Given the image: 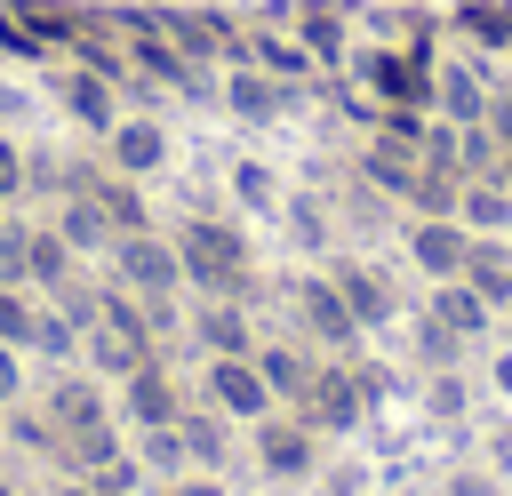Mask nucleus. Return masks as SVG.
I'll list each match as a JSON object with an SVG mask.
<instances>
[{
	"instance_id": "obj_16",
	"label": "nucleus",
	"mask_w": 512,
	"mask_h": 496,
	"mask_svg": "<svg viewBox=\"0 0 512 496\" xmlns=\"http://www.w3.org/2000/svg\"><path fill=\"white\" fill-rule=\"evenodd\" d=\"M264 456H272L280 472H296V464H304V440H296V432H264Z\"/></svg>"
},
{
	"instance_id": "obj_15",
	"label": "nucleus",
	"mask_w": 512,
	"mask_h": 496,
	"mask_svg": "<svg viewBox=\"0 0 512 496\" xmlns=\"http://www.w3.org/2000/svg\"><path fill=\"white\" fill-rule=\"evenodd\" d=\"M464 216H472V224H504V192H496V184L464 192Z\"/></svg>"
},
{
	"instance_id": "obj_25",
	"label": "nucleus",
	"mask_w": 512,
	"mask_h": 496,
	"mask_svg": "<svg viewBox=\"0 0 512 496\" xmlns=\"http://www.w3.org/2000/svg\"><path fill=\"white\" fill-rule=\"evenodd\" d=\"M496 176H504V192H512V144H504V160H496Z\"/></svg>"
},
{
	"instance_id": "obj_1",
	"label": "nucleus",
	"mask_w": 512,
	"mask_h": 496,
	"mask_svg": "<svg viewBox=\"0 0 512 496\" xmlns=\"http://www.w3.org/2000/svg\"><path fill=\"white\" fill-rule=\"evenodd\" d=\"M56 96H64V112H72L80 128H104V136H112V120H120V80H104V72H88V64H56Z\"/></svg>"
},
{
	"instance_id": "obj_13",
	"label": "nucleus",
	"mask_w": 512,
	"mask_h": 496,
	"mask_svg": "<svg viewBox=\"0 0 512 496\" xmlns=\"http://www.w3.org/2000/svg\"><path fill=\"white\" fill-rule=\"evenodd\" d=\"M304 48H312V64H336V56H344V24H336V8H304Z\"/></svg>"
},
{
	"instance_id": "obj_14",
	"label": "nucleus",
	"mask_w": 512,
	"mask_h": 496,
	"mask_svg": "<svg viewBox=\"0 0 512 496\" xmlns=\"http://www.w3.org/2000/svg\"><path fill=\"white\" fill-rule=\"evenodd\" d=\"M344 296H352V312H360V320H376V312H392V296H384V288H376L368 272H344Z\"/></svg>"
},
{
	"instance_id": "obj_7",
	"label": "nucleus",
	"mask_w": 512,
	"mask_h": 496,
	"mask_svg": "<svg viewBox=\"0 0 512 496\" xmlns=\"http://www.w3.org/2000/svg\"><path fill=\"white\" fill-rule=\"evenodd\" d=\"M40 48H56V40H72V24H80V8H64V0H0Z\"/></svg>"
},
{
	"instance_id": "obj_12",
	"label": "nucleus",
	"mask_w": 512,
	"mask_h": 496,
	"mask_svg": "<svg viewBox=\"0 0 512 496\" xmlns=\"http://www.w3.org/2000/svg\"><path fill=\"white\" fill-rule=\"evenodd\" d=\"M120 264H128L144 288H168V280H176V256H168L160 240H128V248H120Z\"/></svg>"
},
{
	"instance_id": "obj_10",
	"label": "nucleus",
	"mask_w": 512,
	"mask_h": 496,
	"mask_svg": "<svg viewBox=\"0 0 512 496\" xmlns=\"http://www.w3.org/2000/svg\"><path fill=\"white\" fill-rule=\"evenodd\" d=\"M464 280H472V296H512V256L504 248H464Z\"/></svg>"
},
{
	"instance_id": "obj_4",
	"label": "nucleus",
	"mask_w": 512,
	"mask_h": 496,
	"mask_svg": "<svg viewBox=\"0 0 512 496\" xmlns=\"http://www.w3.org/2000/svg\"><path fill=\"white\" fill-rule=\"evenodd\" d=\"M184 264H192V280H232V272H240V240H232L224 224H192Z\"/></svg>"
},
{
	"instance_id": "obj_20",
	"label": "nucleus",
	"mask_w": 512,
	"mask_h": 496,
	"mask_svg": "<svg viewBox=\"0 0 512 496\" xmlns=\"http://www.w3.org/2000/svg\"><path fill=\"white\" fill-rule=\"evenodd\" d=\"M320 416H328V424H352V384H328V392H320Z\"/></svg>"
},
{
	"instance_id": "obj_6",
	"label": "nucleus",
	"mask_w": 512,
	"mask_h": 496,
	"mask_svg": "<svg viewBox=\"0 0 512 496\" xmlns=\"http://www.w3.org/2000/svg\"><path fill=\"white\" fill-rule=\"evenodd\" d=\"M224 104L248 112V120H272V112H280V80L256 72V64H232V72H224Z\"/></svg>"
},
{
	"instance_id": "obj_2",
	"label": "nucleus",
	"mask_w": 512,
	"mask_h": 496,
	"mask_svg": "<svg viewBox=\"0 0 512 496\" xmlns=\"http://www.w3.org/2000/svg\"><path fill=\"white\" fill-rule=\"evenodd\" d=\"M112 160H120L128 176H144V168H160V160H168V136H160V120H144V112H128V120H112Z\"/></svg>"
},
{
	"instance_id": "obj_24",
	"label": "nucleus",
	"mask_w": 512,
	"mask_h": 496,
	"mask_svg": "<svg viewBox=\"0 0 512 496\" xmlns=\"http://www.w3.org/2000/svg\"><path fill=\"white\" fill-rule=\"evenodd\" d=\"M8 384H16V360H8V352H0V392H8Z\"/></svg>"
},
{
	"instance_id": "obj_19",
	"label": "nucleus",
	"mask_w": 512,
	"mask_h": 496,
	"mask_svg": "<svg viewBox=\"0 0 512 496\" xmlns=\"http://www.w3.org/2000/svg\"><path fill=\"white\" fill-rule=\"evenodd\" d=\"M32 272H40V280H56V272H64V248H56V240H48V232H40V240H32Z\"/></svg>"
},
{
	"instance_id": "obj_18",
	"label": "nucleus",
	"mask_w": 512,
	"mask_h": 496,
	"mask_svg": "<svg viewBox=\"0 0 512 496\" xmlns=\"http://www.w3.org/2000/svg\"><path fill=\"white\" fill-rule=\"evenodd\" d=\"M232 184H240V200H256V208H264V200H272V176H264V168H256V160H248V168H240V176H232Z\"/></svg>"
},
{
	"instance_id": "obj_8",
	"label": "nucleus",
	"mask_w": 512,
	"mask_h": 496,
	"mask_svg": "<svg viewBox=\"0 0 512 496\" xmlns=\"http://www.w3.org/2000/svg\"><path fill=\"white\" fill-rule=\"evenodd\" d=\"M416 264H424V272H440V280H448V272H464V232H456V224H440V216H432V224H416Z\"/></svg>"
},
{
	"instance_id": "obj_5",
	"label": "nucleus",
	"mask_w": 512,
	"mask_h": 496,
	"mask_svg": "<svg viewBox=\"0 0 512 496\" xmlns=\"http://www.w3.org/2000/svg\"><path fill=\"white\" fill-rule=\"evenodd\" d=\"M432 104H448V120H480V112H488V96H480V72H472L464 56H448V64L432 72Z\"/></svg>"
},
{
	"instance_id": "obj_17",
	"label": "nucleus",
	"mask_w": 512,
	"mask_h": 496,
	"mask_svg": "<svg viewBox=\"0 0 512 496\" xmlns=\"http://www.w3.org/2000/svg\"><path fill=\"white\" fill-rule=\"evenodd\" d=\"M440 320H448V328H472V320H480V304H472V288H456V296H440Z\"/></svg>"
},
{
	"instance_id": "obj_21",
	"label": "nucleus",
	"mask_w": 512,
	"mask_h": 496,
	"mask_svg": "<svg viewBox=\"0 0 512 496\" xmlns=\"http://www.w3.org/2000/svg\"><path fill=\"white\" fill-rule=\"evenodd\" d=\"M0 336H32V312L16 296H0Z\"/></svg>"
},
{
	"instance_id": "obj_22",
	"label": "nucleus",
	"mask_w": 512,
	"mask_h": 496,
	"mask_svg": "<svg viewBox=\"0 0 512 496\" xmlns=\"http://www.w3.org/2000/svg\"><path fill=\"white\" fill-rule=\"evenodd\" d=\"M488 136L512 144V96H488Z\"/></svg>"
},
{
	"instance_id": "obj_11",
	"label": "nucleus",
	"mask_w": 512,
	"mask_h": 496,
	"mask_svg": "<svg viewBox=\"0 0 512 496\" xmlns=\"http://www.w3.org/2000/svg\"><path fill=\"white\" fill-rule=\"evenodd\" d=\"M248 64H264L272 80H296V72L312 64V48H296V40H280V32H256V40H248Z\"/></svg>"
},
{
	"instance_id": "obj_3",
	"label": "nucleus",
	"mask_w": 512,
	"mask_h": 496,
	"mask_svg": "<svg viewBox=\"0 0 512 496\" xmlns=\"http://www.w3.org/2000/svg\"><path fill=\"white\" fill-rule=\"evenodd\" d=\"M448 32L472 48H512V0H456Z\"/></svg>"
},
{
	"instance_id": "obj_23",
	"label": "nucleus",
	"mask_w": 512,
	"mask_h": 496,
	"mask_svg": "<svg viewBox=\"0 0 512 496\" xmlns=\"http://www.w3.org/2000/svg\"><path fill=\"white\" fill-rule=\"evenodd\" d=\"M16 176H24V152H16V144H8V136H0V200H8V192H16Z\"/></svg>"
},
{
	"instance_id": "obj_26",
	"label": "nucleus",
	"mask_w": 512,
	"mask_h": 496,
	"mask_svg": "<svg viewBox=\"0 0 512 496\" xmlns=\"http://www.w3.org/2000/svg\"><path fill=\"white\" fill-rule=\"evenodd\" d=\"M0 496H8V480H0Z\"/></svg>"
},
{
	"instance_id": "obj_9",
	"label": "nucleus",
	"mask_w": 512,
	"mask_h": 496,
	"mask_svg": "<svg viewBox=\"0 0 512 496\" xmlns=\"http://www.w3.org/2000/svg\"><path fill=\"white\" fill-rule=\"evenodd\" d=\"M216 400H224L232 416H264V376L240 368V360H216Z\"/></svg>"
}]
</instances>
